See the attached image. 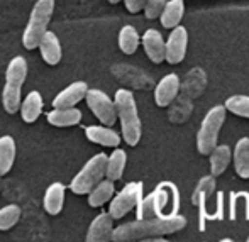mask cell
<instances>
[{"mask_svg": "<svg viewBox=\"0 0 249 242\" xmlns=\"http://www.w3.org/2000/svg\"><path fill=\"white\" fill-rule=\"evenodd\" d=\"M187 225L185 217H154V219H138L134 222H127L119 225L112 232V242H134L149 237H163L168 234H175Z\"/></svg>", "mask_w": 249, "mask_h": 242, "instance_id": "cell-1", "label": "cell"}, {"mask_svg": "<svg viewBox=\"0 0 249 242\" xmlns=\"http://www.w3.org/2000/svg\"><path fill=\"white\" fill-rule=\"evenodd\" d=\"M114 105L119 121H121L124 141L129 146H138V142L141 141V121H139L138 105H136L134 95L129 90H117L114 98Z\"/></svg>", "mask_w": 249, "mask_h": 242, "instance_id": "cell-2", "label": "cell"}, {"mask_svg": "<svg viewBox=\"0 0 249 242\" xmlns=\"http://www.w3.org/2000/svg\"><path fill=\"white\" fill-rule=\"evenodd\" d=\"M27 76V61L22 56L10 59L5 71V85L2 92V105L7 114H16L20 107L22 86Z\"/></svg>", "mask_w": 249, "mask_h": 242, "instance_id": "cell-3", "label": "cell"}, {"mask_svg": "<svg viewBox=\"0 0 249 242\" xmlns=\"http://www.w3.org/2000/svg\"><path fill=\"white\" fill-rule=\"evenodd\" d=\"M54 12V0H37L31 10L29 22L22 34V44L26 49H36L43 36L48 33V26Z\"/></svg>", "mask_w": 249, "mask_h": 242, "instance_id": "cell-4", "label": "cell"}, {"mask_svg": "<svg viewBox=\"0 0 249 242\" xmlns=\"http://www.w3.org/2000/svg\"><path fill=\"white\" fill-rule=\"evenodd\" d=\"M105 166H107V154L99 153L92 156L85 163V166L75 174L70 183V190L75 195H89L105 178Z\"/></svg>", "mask_w": 249, "mask_h": 242, "instance_id": "cell-5", "label": "cell"}, {"mask_svg": "<svg viewBox=\"0 0 249 242\" xmlns=\"http://www.w3.org/2000/svg\"><path fill=\"white\" fill-rule=\"evenodd\" d=\"M224 121H226V107L224 105H217L205 115L202 127L197 134V149L200 154H210L215 149L219 131Z\"/></svg>", "mask_w": 249, "mask_h": 242, "instance_id": "cell-6", "label": "cell"}, {"mask_svg": "<svg viewBox=\"0 0 249 242\" xmlns=\"http://www.w3.org/2000/svg\"><path fill=\"white\" fill-rule=\"evenodd\" d=\"M171 195H177L173 185L161 183L156 190L146 198H141L138 203V219H154V217H163L166 207L171 202Z\"/></svg>", "mask_w": 249, "mask_h": 242, "instance_id": "cell-7", "label": "cell"}, {"mask_svg": "<svg viewBox=\"0 0 249 242\" xmlns=\"http://www.w3.org/2000/svg\"><path fill=\"white\" fill-rule=\"evenodd\" d=\"M142 198V183L141 181H132L127 183L115 196H112L110 207H108V215L112 219H122L127 215L132 208L138 207Z\"/></svg>", "mask_w": 249, "mask_h": 242, "instance_id": "cell-8", "label": "cell"}, {"mask_svg": "<svg viewBox=\"0 0 249 242\" xmlns=\"http://www.w3.org/2000/svg\"><path fill=\"white\" fill-rule=\"evenodd\" d=\"M87 104H89L90 110L93 112L97 119L105 125V127H110L117 121V112H115L114 100L108 98L107 93H104L102 90L97 88H89L85 97Z\"/></svg>", "mask_w": 249, "mask_h": 242, "instance_id": "cell-9", "label": "cell"}, {"mask_svg": "<svg viewBox=\"0 0 249 242\" xmlns=\"http://www.w3.org/2000/svg\"><path fill=\"white\" fill-rule=\"evenodd\" d=\"M187 46H188V33L185 27L178 26L171 31L170 37L164 43V59L170 65H177L187 54Z\"/></svg>", "mask_w": 249, "mask_h": 242, "instance_id": "cell-10", "label": "cell"}, {"mask_svg": "<svg viewBox=\"0 0 249 242\" xmlns=\"http://www.w3.org/2000/svg\"><path fill=\"white\" fill-rule=\"evenodd\" d=\"M112 232H114V219L108 215V212H102L90 224L85 242H112Z\"/></svg>", "mask_w": 249, "mask_h": 242, "instance_id": "cell-11", "label": "cell"}, {"mask_svg": "<svg viewBox=\"0 0 249 242\" xmlns=\"http://www.w3.org/2000/svg\"><path fill=\"white\" fill-rule=\"evenodd\" d=\"M89 85L85 82L70 83L66 88H63L54 98H53V107L54 108H71L78 102H82L87 97Z\"/></svg>", "mask_w": 249, "mask_h": 242, "instance_id": "cell-12", "label": "cell"}, {"mask_svg": "<svg viewBox=\"0 0 249 242\" xmlns=\"http://www.w3.org/2000/svg\"><path fill=\"white\" fill-rule=\"evenodd\" d=\"M178 88H180V80H178V76L175 73H170L158 83L156 90H154V102L160 107H166L175 100Z\"/></svg>", "mask_w": 249, "mask_h": 242, "instance_id": "cell-13", "label": "cell"}, {"mask_svg": "<svg viewBox=\"0 0 249 242\" xmlns=\"http://www.w3.org/2000/svg\"><path fill=\"white\" fill-rule=\"evenodd\" d=\"M65 191L66 187L59 181H54L44 191L43 207L50 215H58L63 210V203H65Z\"/></svg>", "mask_w": 249, "mask_h": 242, "instance_id": "cell-14", "label": "cell"}, {"mask_svg": "<svg viewBox=\"0 0 249 242\" xmlns=\"http://www.w3.org/2000/svg\"><path fill=\"white\" fill-rule=\"evenodd\" d=\"M43 97L37 90H33L26 95L24 100H20V115H22V121L27 124H33L39 119L41 112H43Z\"/></svg>", "mask_w": 249, "mask_h": 242, "instance_id": "cell-15", "label": "cell"}, {"mask_svg": "<svg viewBox=\"0 0 249 242\" xmlns=\"http://www.w3.org/2000/svg\"><path fill=\"white\" fill-rule=\"evenodd\" d=\"M85 136L89 141L100 146L117 147L121 144V136L105 125H89V127H85Z\"/></svg>", "mask_w": 249, "mask_h": 242, "instance_id": "cell-16", "label": "cell"}, {"mask_svg": "<svg viewBox=\"0 0 249 242\" xmlns=\"http://www.w3.org/2000/svg\"><path fill=\"white\" fill-rule=\"evenodd\" d=\"M37 48H39L41 56H43V59L48 63V65L54 66V65H58V63L61 61V56H63L61 44H59L58 36H56L53 31H48V33L44 34Z\"/></svg>", "mask_w": 249, "mask_h": 242, "instance_id": "cell-17", "label": "cell"}, {"mask_svg": "<svg viewBox=\"0 0 249 242\" xmlns=\"http://www.w3.org/2000/svg\"><path fill=\"white\" fill-rule=\"evenodd\" d=\"M142 46L153 63H161L164 59V41L156 29L146 31L142 36Z\"/></svg>", "mask_w": 249, "mask_h": 242, "instance_id": "cell-18", "label": "cell"}, {"mask_svg": "<svg viewBox=\"0 0 249 242\" xmlns=\"http://www.w3.org/2000/svg\"><path fill=\"white\" fill-rule=\"evenodd\" d=\"M48 122L56 127H71V125H78L82 121V112L78 108H53L46 115Z\"/></svg>", "mask_w": 249, "mask_h": 242, "instance_id": "cell-19", "label": "cell"}, {"mask_svg": "<svg viewBox=\"0 0 249 242\" xmlns=\"http://www.w3.org/2000/svg\"><path fill=\"white\" fill-rule=\"evenodd\" d=\"M16 141L12 136H2L0 138V178L12 170L16 163Z\"/></svg>", "mask_w": 249, "mask_h": 242, "instance_id": "cell-20", "label": "cell"}, {"mask_svg": "<svg viewBox=\"0 0 249 242\" xmlns=\"http://www.w3.org/2000/svg\"><path fill=\"white\" fill-rule=\"evenodd\" d=\"M183 14H185L183 0H170V2H166L163 12L160 16L161 24L166 29H175V27H178L180 20L183 19Z\"/></svg>", "mask_w": 249, "mask_h": 242, "instance_id": "cell-21", "label": "cell"}, {"mask_svg": "<svg viewBox=\"0 0 249 242\" xmlns=\"http://www.w3.org/2000/svg\"><path fill=\"white\" fill-rule=\"evenodd\" d=\"M114 193H115L114 181L104 178V180H102L100 183L89 193V205L93 207V208H97V207H104L107 202H110Z\"/></svg>", "mask_w": 249, "mask_h": 242, "instance_id": "cell-22", "label": "cell"}, {"mask_svg": "<svg viewBox=\"0 0 249 242\" xmlns=\"http://www.w3.org/2000/svg\"><path fill=\"white\" fill-rule=\"evenodd\" d=\"M127 156L122 149H114L110 156H107V166H105V178L110 181H117L122 178L125 170Z\"/></svg>", "mask_w": 249, "mask_h": 242, "instance_id": "cell-23", "label": "cell"}, {"mask_svg": "<svg viewBox=\"0 0 249 242\" xmlns=\"http://www.w3.org/2000/svg\"><path fill=\"white\" fill-rule=\"evenodd\" d=\"M234 168L241 178H249V139L243 138L237 141L234 151Z\"/></svg>", "mask_w": 249, "mask_h": 242, "instance_id": "cell-24", "label": "cell"}, {"mask_svg": "<svg viewBox=\"0 0 249 242\" xmlns=\"http://www.w3.org/2000/svg\"><path fill=\"white\" fill-rule=\"evenodd\" d=\"M231 163V149L229 146H215V149L210 153V173L212 176H219L227 170Z\"/></svg>", "mask_w": 249, "mask_h": 242, "instance_id": "cell-25", "label": "cell"}, {"mask_svg": "<svg viewBox=\"0 0 249 242\" xmlns=\"http://www.w3.org/2000/svg\"><path fill=\"white\" fill-rule=\"evenodd\" d=\"M139 46V34L132 26H124L119 33V48L125 54H134Z\"/></svg>", "mask_w": 249, "mask_h": 242, "instance_id": "cell-26", "label": "cell"}, {"mask_svg": "<svg viewBox=\"0 0 249 242\" xmlns=\"http://www.w3.org/2000/svg\"><path fill=\"white\" fill-rule=\"evenodd\" d=\"M213 188H215V178L213 176H205L200 180V183L195 188L194 195H192V203L194 205H203L207 202L210 195H212Z\"/></svg>", "mask_w": 249, "mask_h": 242, "instance_id": "cell-27", "label": "cell"}, {"mask_svg": "<svg viewBox=\"0 0 249 242\" xmlns=\"http://www.w3.org/2000/svg\"><path fill=\"white\" fill-rule=\"evenodd\" d=\"M20 219V207L16 203H10L0 208V230H9L19 222Z\"/></svg>", "mask_w": 249, "mask_h": 242, "instance_id": "cell-28", "label": "cell"}, {"mask_svg": "<svg viewBox=\"0 0 249 242\" xmlns=\"http://www.w3.org/2000/svg\"><path fill=\"white\" fill-rule=\"evenodd\" d=\"M224 107H226V110L232 112V114L249 119V97L246 95H234V97L227 98Z\"/></svg>", "mask_w": 249, "mask_h": 242, "instance_id": "cell-29", "label": "cell"}, {"mask_svg": "<svg viewBox=\"0 0 249 242\" xmlns=\"http://www.w3.org/2000/svg\"><path fill=\"white\" fill-rule=\"evenodd\" d=\"M168 0H146L144 3V14L148 19H156L161 16L164 5H166Z\"/></svg>", "mask_w": 249, "mask_h": 242, "instance_id": "cell-30", "label": "cell"}, {"mask_svg": "<svg viewBox=\"0 0 249 242\" xmlns=\"http://www.w3.org/2000/svg\"><path fill=\"white\" fill-rule=\"evenodd\" d=\"M125 3V9L129 10L131 14H136V12H141L144 9V3L146 0H124Z\"/></svg>", "mask_w": 249, "mask_h": 242, "instance_id": "cell-31", "label": "cell"}, {"mask_svg": "<svg viewBox=\"0 0 249 242\" xmlns=\"http://www.w3.org/2000/svg\"><path fill=\"white\" fill-rule=\"evenodd\" d=\"M134 242H170L163 237H149V239H141V241H134Z\"/></svg>", "mask_w": 249, "mask_h": 242, "instance_id": "cell-32", "label": "cell"}, {"mask_svg": "<svg viewBox=\"0 0 249 242\" xmlns=\"http://www.w3.org/2000/svg\"><path fill=\"white\" fill-rule=\"evenodd\" d=\"M110 3H117V2H121V0H108Z\"/></svg>", "mask_w": 249, "mask_h": 242, "instance_id": "cell-33", "label": "cell"}, {"mask_svg": "<svg viewBox=\"0 0 249 242\" xmlns=\"http://www.w3.org/2000/svg\"><path fill=\"white\" fill-rule=\"evenodd\" d=\"M220 242H232V239H222Z\"/></svg>", "mask_w": 249, "mask_h": 242, "instance_id": "cell-34", "label": "cell"}, {"mask_svg": "<svg viewBox=\"0 0 249 242\" xmlns=\"http://www.w3.org/2000/svg\"><path fill=\"white\" fill-rule=\"evenodd\" d=\"M246 242H249V237H248V241H246Z\"/></svg>", "mask_w": 249, "mask_h": 242, "instance_id": "cell-35", "label": "cell"}]
</instances>
